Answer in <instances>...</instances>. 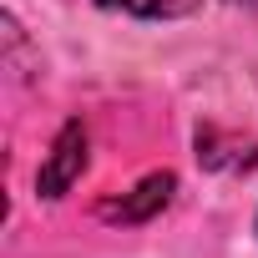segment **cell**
Instances as JSON below:
<instances>
[{"label":"cell","mask_w":258,"mask_h":258,"mask_svg":"<svg viewBox=\"0 0 258 258\" xmlns=\"http://www.w3.org/2000/svg\"><path fill=\"white\" fill-rule=\"evenodd\" d=\"M81 172H86V126L66 121L46 152V162H41V172H36V187H41V198H61V192H71V182Z\"/></svg>","instance_id":"cell-1"},{"label":"cell","mask_w":258,"mask_h":258,"mask_svg":"<svg viewBox=\"0 0 258 258\" xmlns=\"http://www.w3.org/2000/svg\"><path fill=\"white\" fill-rule=\"evenodd\" d=\"M172 187H177V177H172V172H152V177H142L126 198L106 203L101 213H106V218H116V223H147L152 213H162V208H167Z\"/></svg>","instance_id":"cell-2"},{"label":"cell","mask_w":258,"mask_h":258,"mask_svg":"<svg viewBox=\"0 0 258 258\" xmlns=\"http://www.w3.org/2000/svg\"><path fill=\"white\" fill-rule=\"evenodd\" d=\"M111 11H126V16H142V21H177V16H192L203 0H101Z\"/></svg>","instance_id":"cell-3"},{"label":"cell","mask_w":258,"mask_h":258,"mask_svg":"<svg viewBox=\"0 0 258 258\" xmlns=\"http://www.w3.org/2000/svg\"><path fill=\"white\" fill-rule=\"evenodd\" d=\"M248 6H258V0H248Z\"/></svg>","instance_id":"cell-4"}]
</instances>
